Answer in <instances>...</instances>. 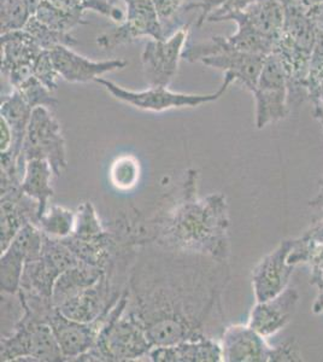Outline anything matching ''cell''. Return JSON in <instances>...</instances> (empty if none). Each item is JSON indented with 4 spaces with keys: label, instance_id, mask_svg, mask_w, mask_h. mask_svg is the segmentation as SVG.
Segmentation results:
<instances>
[{
    "label": "cell",
    "instance_id": "6da1fadb",
    "mask_svg": "<svg viewBox=\"0 0 323 362\" xmlns=\"http://www.w3.org/2000/svg\"><path fill=\"white\" fill-rule=\"evenodd\" d=\"M136 262L127 283L128 308L141 321L152 346L205 336L206 321L221 313L227 264L205 257L186 262L184 254ZM209 336V334H208Z\"/></svg>",
    "mask_w": 323,
    "mask_h": 362
},
{
    "label": "cell",
    "instance_id": "7a4b0ae2",
    "mask_svg": "<svg viewBox=\"0 0 323 362\" xmlns=\"http://www.w3.org/2000/svg\"><path fill=\"white\" fill-rule=\"evenodd\" d=\"M198 172L189 169L180 196L169 206L143 220V247L204 256L227 264L230 255L229 209L225 194L198 196Z\"/></svg>",
    "mask_w": 323,
    "mask_h": 362
},
{
    "label": "cell",
    "instance_id": "3957f363",
    "mask_svg": "<svg viewBox=\"0 0 323 362\" xmlns=\"http://www.w3.org/2000/svg\"><path fill=\"white\" fill-rule=\"evenodd\" d=\"M128 290L124 288L117 302L112 305L95 346L82 355L78 361L127 362L148 360L151 351L141 321L128 308Z\"/></svg>",
    "mask_w": 323,
    "mask_h": 362
},
{
    "label": "cell",
    "instance_id": "277c9868",
    "mask_svg": "<svg viewBox=\"0 0 323 362\" xmlns=\"http://www.w3.org/2000/svg\"><path fill=\"white\" fill-rule=\"evenodd\" d=\"M182 58L189 62H201L204 66L222 70L251 93L257 86L266 56L249 54L234 49L225 37H213L209 42L193 44L184 49Z\"/></svg>",
    "mask_w": 323,
    "mask_h": 362
},
{
    "label": "cell",
    "instance_id": "5b68a950",
    "mask_svg": "<svg viewBox=\"0 0 323 362\" xmlns=\"http://www.w3.org/2000/svg\"><path fill=\"white\" fill-rule=\"evenodd\" d=\"M0 360L11 361H64L52 329L46 322L22 314L13 332L1 336Z\"/></svg>",
    "mask_w": 323,
    "mask_h": 362
},
{
    "label": "cell",
    "instance_id": "8992f818",
    "mask_svg": "<svg viewBox=\"0 0 323 362\" xmlns=\"http://www.w3.org/2000/svg\"><path fill=\"white\" fill-rule=\"evenodd\" d=\"M95 83L102 85L114 99L124 104H129L143 112H163L172 109H182V107H196L204 104L213 103L222 95L225 90L234 83L233 78L229 74H225V80L221 86L213 93L206 95H196V93H181L168 90V87H148V90H131L119 86L107 78H98Z\"/></svg>",
    "mask_w": 323,
    "mask_h": 362
},
{
    "label": "cell",
    "instance_id": "52a82bcc",
    "mask_svg": "<svg viewBox=\"0 0 323 362\" xmlns=\"http://www.w3.org/2000/svg\"><path fill=\"white\" fill-rule=\"evenodd\" d=\"M30 160H47L54 169V177H61L68 165L64 134L61 124L49 107H35L32 112L18 162L22 177L25 163Z\"/></svg>",
    "mask_w": 323,
    "mask_h": 362
},
{
    "label": "cell",
    "instance_id": "ba28073f",
    "mask_svg": "<svg viewBox=\"0 0 323 362\" xmlns=\"http://www.w3.org/2000/svg\"><path fill=\"white\" fill-rule=\"evenodd\" d=\"M80 262L63 242L44 235L39 256L25 262L20 291L52 300L58 276Z\"/></svg>",
    "mask_w": 323,
    "mask_h": 362
},
{
    "label": "cell",
    "instance_id": "9c48e42d",
    "mask_svg": "<svg viewBox=\"0 0 323 362\" xmlns=\"http://www.w3.org/2000/svg\"><path fill=\"white\" fill-rule=\"evenodd\" d=\"M252 95L256 103V127L258 129L286 119L290 114L286 71L276 54L266 56Z\"/></svg>",
    "mask_w": 323,
    "mask_h": 362
},
{
    "label": "cell",
    "instance_id": "30bf717a",
    "mask_svg": "<svg viewBox=\"0 0 323 362\" xmlns=\"http://www.w3.org/2000/svg\"><path fill=\"white\" fill-rule=\"evenodd\" d=\"M127 6L124 21L107 29L97 37V45L102 49H114L141 39H165L163 22L160 21L152 0H123Z\"/></svg>",
    "mask_w": 323,
    "mask_h": 362
},
{
    "label": "cell",
    "instance_id": "8fae6325",
    "mask_svg": "<svg viewBox=\"0 0 323 362\" xmlns=\"http://www.w3.org/2000/svg\"><path fill=\"white\" fill-rule=\"evenodd\" d=\"M189 35V23L163 40L151 39L141 54L145 80L150 87H168L175 78Z\"/></svg>",
    "mask_w": 323,
    "mask_h": 362
},
{
    "label": "cell",
    "instance_id": "7c38bea8",
    "mask_svg": "<svg viewBox=\"0 0 323 362\" xmlns=\"http://www.w3.org/2000/svg\"><path fill=\"white\" fill-rule=\"evenodd\" d=\"M1 218H0V250L10 245L23 227L29 223L37 226L39 204L20 189V181L0 172Z\"/></svg>",
    "mask_w": 323,
    "mask_h": 362
},
{
    "label": "cell",
    "instance_id": "4fadbf2b",
    "mask_svg": "<svg viewBox=\"0 0 323 362\" xmlns=\"http://www.w3.org/2000/svg\"><path fill=\"white\" fill-rule=\"evenodd\" d=\"M44 235L39 227L29 223L17 233L0 257V288L1 293L16 296L25 262L40 254Z\"/></svg>",
    "mask_w": 323,
    "mask_h": 362
},
{
    "label": "cell",
    "instance_id": "5bb4252c",
    "mask_svg": "<svg viewBox=\"0 0 323 362\" xmlns=\"http://www.w3.org/2000/svg\"><path fill=\"white\" fill-rule=\"evenodd\" d=\"M295 239H285L274 250L258 261L251 274L256 302L278 296L290 286L295 267L290 264V254Z\"/></svg>",
    "mask_w": 323,
    "mask_h": 362
},
{
    "label": "cell",
    "instance_id": "9a60e30c",
    "mask_svg": "<svg viewBox=\"0 0 323 362\" xmlns=\"http://www.w3.org/2000/svg\"><path fill=\"white\" fill-rule=\"evenodd\" d=\"M114 305H111L105 313L92 322H81L69 319L64 317L57 308L49 313L46 324L51 327L57 339L64 361H78L82 355L92 349L98 337L99 331Z\"/></svg>",
    "mask_w": 323,
    "mask_h": 362
},
{
    "label": "cell",
    "instance_id": "2e32d148",
    "mask_svg": "<svg viewBox=\"0 0 323 362\" xmlns=\"http://www.w3.org/2000/svg\"><path fill=\"white\" fill-rule=\"evenodd\" d=\"M223 362H271L274 346L249 324L225 326L220 338Z\"/></svg>",
    "mask_w": 323,
    "mask_h": 362
},
{
    "label": "cell",
    "instance_id": "e0dca14e",
    "mask_svg": "<svg viewBox=\"0 0 323 362\" xmlns=\"http://www.w3.org/2000/svg\"><path fill=\"white\" fill-rule=\"evenodd\" d=\"M1 74L13 86L33 75V64L41 54L40 46L25 29L1 34Z\"/></svg>",
    "mask_w": 323,
    "mask_h": 362
},
{
    "label": "cell",
    "instance_id": "ac0fdd59",
    "mask_svg": "<svg viewBox=\"0 0 323 362\" xmlns=\"http://www.w3.org/2000/svg\"><path fill=\"white\" fill-rule=\"evenodd\" d=\"M114 272L104 273L100 279L76 296L58 305L57 309L64 317L81 322H92L107 312L111 305L119 300L121 293L112 286Z\"/></svg>",
    "mask_w": 323,
    "mask_h": 362
},
{
    "label": "cell",
    "instance_id": "d6986e66",
    "mask_svg": "<svg viewBox=\"0 0 323 362\" xmlns=\"http://www.w3.org/2000/svg\"><path fill=\"white\" fill-rule=\"evenodd\" d=\"M33 109L25 103L22 95L13 90L11 95H6L1 100L0 105V116L6 119L8 126L13 131V148L8 153H1V169L0 172L8 174V177L16 180L22 181V174L20 172L18 162H20V153L23 148L27 131H28L29 121L32 117Z\"/></svg>",
    "mask_w": 323,
    "mask_h": 362
},
{
    "label": "cell",
    "instance_id": "ffe728a7",
    "mask_svg": "<svg viewBox=\"0 0 323 362\" xmlns=\"http://www.w3.org/2000/svg\"><path fill=\"white\" fill-rule=\"evenodd\" d=\"M58 74L66 83H87L95 81L102 75L121 70L128 66L126 59H107L93 61L76 54L71 47L57 46L49 51Z\"/></svg>",
    "mask_w": 323,
    "mask_h": 362
},
{
    "label": "cell",
    "instance_id": "44dd1931",
    "mask_svg": "<svg viewBox=\"0 0 323 362\" xmlns=\"http://www.w3.org/2000/svg\"><path fill=\"white\" fill-rule=\"evenodd\" d=\"M299 298L298 291L288 286L278 296L256 302L247 324L264 337H271L290 324L298 307Z\"/></svg>",
    "mask_w": 323,
    "mask_h": 362
},
{
    "label": "cell",
    "instance_id": "7402d4cb",
    "mask_svg": "<svg viewBox=\"0 0 323 362\" xmlns=\"http://www.w3.org/2000/svg\"><path fill=\"white\" fill-rule=\"evenodd\" d=\"M148 360L152 362H223L220 341L208 334L169 346H153Z\"/></svg>",
    "mask_w": 323,
    "mask_h": 362
},
{
    "label": "cell",
    "instance_id": "603a6c76",
    "mask_svg": "<svg viewBox=\"0 0 323 362\" xmlns=\"http://www.w3.org/2000/svg\"><path fill=\"white\" fill-rule=\"evenodd\" d=\"M225 21L244 23L278 45L285 25V6L281 0H259L244 11L227 17Z\"/></svg>",
    "mask_w": 323,
    "mask_h": 362
},
{
    "label": "cell",
    "instance_id": "cb8c5ba5",
    "mask_svg": "<svg viewBox=\"0 0 323 362\" xmlns=\"http://www.w3.org/2000/svg\"><path fill=\"white\" fill-rule=\"evenodd\" d=\"M290 264L310 267V284L323 288V216L311 223L303 235L295 238L290 254Z\"/></svg>",
    "mask_w": 323,
    "mask_h": 362
},
{
    "label": "cell",
    "instance_id": "d4e9b609",
    "mask_svg": "<svg viewBox=\"0 0 323 362\" xmlns=\"http://www.w3.org/2000/svg\"><path fill=\"white\" fill-rule=\"evenodd\" d=\"M54 175V169L46 160H30L25 163L20 189L27 196L37 201L39 218L49 208V198L54 197V187L51 185Z\"/></svg>",
    "mask_w": 323,
    "mask_h": 362
},
{
    "label": "cell",
    "instance_id": "484cf974",
    "mask_svg": "<svg viewBox=\"0 0 323 362\" xmlns=\"http://www.w3.org/2000/svg\"><path fill=\"white\" fill-rule=\"evenodd\" d=\"M107 272L109 271L83 262L63 272L54 283L52 293L54 307L57 308L58 305L64 303L66 300L76 296L85 288H90Z\"/></svg>",
    "mask_w": 323,
    "mask_h": 362
},
{
    "label": "cell",
    "instance_id": "4316f807",
    "mask_svg": "<svg viewBox=\"0 0 323 362\" xmlns=\"http://www.w3.org/2000/svg\"><path fill=\"white\" fill-rule=\"evenodd\" d=\"M259 0H196L184 6V11H191L194 8L201 10V15L196 20V25L225 22L227 17L233 13H240Z\"/></svg>",
    "mask_w": 323,
    "mask_h": 362
},
{
    "label": "cell",
    "instance_id": "83f0119b",
    "mask_svg": "<svg viewBox=\"0 0 323 362\" xmlns=\"http://www.w3.org/2000/svg\"><path fill=\"white\" fill-rule=\"evenodd\" d=\"M76 213L61 206H51L41 215L37 221V227L42 235L49 238L66 239L69 237L75 226Z\"/></svg>",
    "mask_w": 323,
    "mask_h": 362
},
{
    "label": "cell",
    "instance_id": "f1b7e54d",
    "mask_svg": "<svg viewBox=\"0 0 323 362\" xmlns=\"http://www.w3.org/2000/svg\"><path fill=\"white\" fill-rule=\"evenodd\" d=\"M34 16L49 28L61 33H70L78 25H87V22L83 20V15L70 13L64 8H58L52 3H49V0L41 1Z\"/></svg>",
    "mask_w": 323,
    "mask_h": 362
},
{
    "label": "cell",
    "instance_id": "f546056e",
    "mask_svg": "<svg viewBox=\"0 0 323 362\" xmlns=\"http://www.w3.org/2000/svg\"><path fill=\"white\" fill-rule=\"evenodd\" d=\"M23 29L30 37H33L37 45L40 46V49L44 51H51L57 46L73 47V46L78 45V40L71 34L61 33V32L49 28L42 22L39 21L34 15L30 17V20Z\"/></svg>",
    "mask_w": 323,
    "mask_h": 362
},
{
    "label": "cell",
    "instance_id": "4dcf8cb0",
    "mask_svg": "<svg viewBox=\"0 0 323 362\" xmlns=\"http://www.w3.org/2000/svg\"><path fill=\"white\" fill-rule=\"evenodd\" d=\"M49 1L58 8H64L66 11L78 13V15H85L86 11H93L117 23H121L126 18L122 10L116 8L114 4L109 0H49Z\"/></svg>",
    "mask_w": 323,
    "mask_h": 362
},
{
    "label": "cell",
    "instance_id": "1f68e13d",
    "mask_svg": "<svg viewBox=\"0 0 323 362\" xmlns=\"http://www.w3.org/2000/svg\"><path fill=\"white\" fill-rule=\"evenodd\" d=\"M139 177V160L131 155L119 157L111 165V184L117 189L127 191L133 189L138 184Z\"/></svg>",
    "mask_w": 323,
    "mask_h": 362
},
{
    "label": "cell",
    "instance_id": "d6a6232c",
    "mask_svg": "<svg viewBox=\"0 0 323 362\" xmlns=\"http://www.w3.org/2000/svg\"><path fill=\"white\" fill-rule=\"evenodd\" d=\"M33 13L22 0H1L0 5V30L1 34L22 30Z\"/></svg>",
    "mask_w": 323,
    "mask_h": 362
},
{
    "label": "cell",
    "instance_id": "836d02e7",
    "mask_svg": "<svg viewBox=\"0 0 323 362\" xmlns=\"http://www.w3.org/2000/svg\"><path fill=\"white\" fill-rule=\"evenodd\" d=\"M15 90L22 95L25 103L33 110L35 107H45L51 109L58 105V100L52 95V92L44 86L34 75L27 78L25 83Z\"/></svg>",
    "mask_w": 323,
    "mask_h": 362
},
{
    "label": "cell",
    "instance_id": "e575fe53",
    "mask_svg": "<svg viewBox=\"0 0 323 362\" xmlns=\"http://www.w3.org/2000/svg\"><path fill=\"white\" fill-rule=\"evenodd\" d=\"M33 75L44 86L47 87L51 92L57 90L58 74L49 51H41L33 64Z\"/></svg>",
    "mask_w": 323,
    "mask_h": 362
},
{
    "label": "cell",
    "instance_id": "d590c367",
    "mask_svg": "<svg viewBox=\"0 0 323 362\" xmlns=\"http://www.w3.org/2000/svg\"><path fill=\"white\" fill-rule=\"evenodd\" d=\"M303 355L295 339L283 341L278 346H274L273 361L271 362H300L303 361Z\"/></svg>",
    "mask_w": 323,
    "mask_h": 362
},
{
    "label": "cell",
    "instance_id": "8d00e7d4",
    "mask_svg": "<svg viewBox=\"0 0 323 362\" xmlns=\"http://www.w3.org/2000/svg\"><path fill=\"white\" fill-rule=\"evenodd\" d=\"M158 13L160 21H170L176 13L184 8L186 0H152Z\"/></svg>",
    "mask_w": 323,
    "mask_h": 362
},
{
    "label": "cell",
    "instance_id": "74e56055",
    "mask_svg": "<svg viewBox=\"0 0 323 362\" xmlns=\"http://www.w3.org/2000/svg\"><path fill=\"white\" fill-rule=\"evenodd\" d=\"M13 136L6 119L0 116V153H8L13 148Z\"/></svg>",
    "mask_w": 323,
    "mask_h": 362
},
{
    "label": "cell",
    "instance_id": "f35d334b",
    "mask_svg": "<svg viewBox=\"0 0 323 362\" xmlns=\"http://www.w3.org/2000/svg\"><path fill=\"white\" fill-rule=\"evenodd\" d=\"M309 206L314 209L319 210L323 216V177L319 181V189L316 192L315 197L310 199Z\"/></svg>",
    "mask_w": 323,
    "mask_h": 362
},
{
    "label": "cell",
    "instance_id": "ab89813d",
    "mask_svg": "<svg viewBox=\"0 0 323 362\" xmlns=\"http://www.w3.org/2000/svg\"><path fill=\"white\" fill-rule=\"evenodd\" d=\"M312 312L315 314H323V288L319 290L317 297L312 305Z\"/></svg>",
    "mask_w": 323,
    "mask_h": 362
},
{
    "label": "cell",
    "instance_id": "60d3db41",
    "mask_svg": "<svg viewBox=\"0 0 323 362\" xmlns=\"http://www.w3.org/2000/svg\"><path fill=\"white\" fill-rule=\"evenodd\" d=\"M295 3L302 5L304 8L310 10V8H315L317 5L322 4L323 0H295Z\"/></svg>",
    "mask_w": 323,
    "mask_h": 362
},
{
    "label": "cell",
    "instance_id": "b9f144b4",
    "mask_svg": "<svg viewBox=\"0 0 323 362\" xmlns=\"http://www.w3.org/2000/svg\"><path fill=\"white\" fill-rule=\"evenodd\" d=\"M22 1H23V3L25 4V6H27V8L30 10V13H33L34 15L42 0H22Z\"/></svg>",
    "mask_w": 323,
    "mask_h": 362
},
{
    "label": "cell",
    "instance_id": "7bdbcfd3",
    "mask_svg": "<svg viewBox=\"0 0 323 362\" xmlns=\"http://www.w3.org/2000/svg\"><path fill=\"white\" fill-rule=\"evenodd\" d=\"M109 1H111V3H112V4H114V3H116V1H117V0H109Z\"/></svg>",
    "mask_w": 323,
    "mask_h": 362
}]
</instances>
